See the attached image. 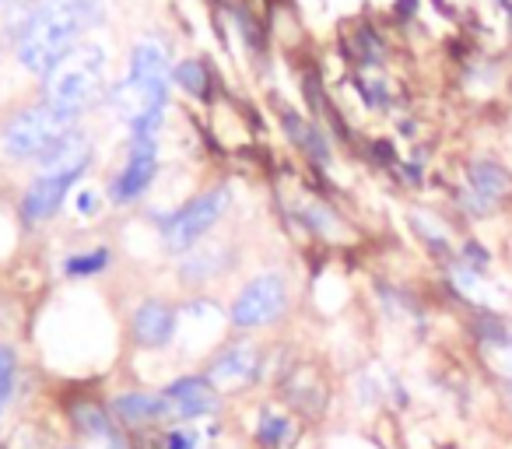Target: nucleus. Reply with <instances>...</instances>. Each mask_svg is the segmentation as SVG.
Listing matches in <instances>:
<instances>
[{
  "label": "nucleus",
  "instance_id": "18",
  "mask_svg": "<svg viewBox=\"0 0 512 449\" xmlns=\"http://www.w3.org/2000/svg\"><path fill=\"white\" fill-rule=\"evenodd\" d=\"M172 81H176L179 88H186L190 95H197V99H207V88H211V74H207V67L200 64V60H183V64L172 71Z\"/></svg>",
  "mask_w": 512,
  "mask_h": 449
},
{
  "label": "nucleus",
  "instance_id": "9",
  "mask_svg": "<svg viewBox=\"0 0 512 449\" xmlns=\"http://www.w3.org/2000/svg\"><path fill=\"white\" fill-rule=\"evenodd\" d=\"M71 421L81 435V446L85 449H130L127 435L116 428L113 414L106 407H99L95 400H81L71 407Z\"/></svg>",
  "mask_w": 512,
  "mask_h": 449
},
{
  "label": "nucleus",
  "instance_id": "26",
  "mask_svg": "<svg viewBox=\"0 0 512 449\" xmlns=\"http://www.w3.org/2000/svg\"><path fill=\"white\" fill-rule=\"evenodd\" d=\"M397 11L400 15H414V11H418V0H400Z\"/></svg>",
  "mask_w": 512,
  "mask_h": 449
},
{
  "label": "nucleus",
  "instance_id": "19",
  "mask_svg": "<svg viewBox=\"0 0 512 449\" xmlns=\"http://www.w3.org/2000/svg\"><path fill=\"white\" fill-rule=\"evenodd\" d=\"M214 435V425H179V428H169L162 439L165 449H204V442Z\"/></svg>",
  "mask_w": 512,
  "mask_h": 449
},
{
  "label": "nucleus",
  "instance_id": "1",
  "mask_svg": "<svg viewBox=\"0 0 512 449\" xmlns=\"http://www.w3.org/2000/svg\"><path fill=\"white\" fill-rule=\"evenodd\" d=\"M102 0H43L18 32V60L25 71L46 74L74 50L85 29L102 25Z\"/></svg>",
  "mask_w": 512,
  "mask_h": 449
},
{
  "label": "nucleus",
  "instance_id": "21",
  "mask_svg": "<svg viewBox=\"0 0 512 449\" xmlns=\"http://www.w3.org/2000/svg\"><path fill=\"white\" fill-rule=\"evenodd\" d=\"M218 260H221V250H211V246H197V253H193L190 260L183 264L186 278H214V271H218Z\"/></svg>",
  "mask_w": 512,
  "mask_h": 449
},
{
  "label": "nucleus",
  "instance_id": "5",
  "mask_svg": "<svg viewBox=\"0 0 512 449\" xmlns=\"http://www.w3.org/2000/svg\"><path fill=\"white\" fill-rule=\"evenodd\" d=\"M288 306V288L281 274H260L253 278L232 302V323L242 330L267 327L274 323Z\"/></svg>",
  "mask_w": 512,
  "mask_h": 449
},
{
  "label": "nucleus",
  "instance_id": "10",
  "mask_svg": "<svg viewBox=\"0 0 512 449\" xmlns=\"http://www.w3.org/2000/svg\"><path fill=\"white\" fill-rule=\"evenodd\" d=\"M260 348L249 341L242 344H232V348H225L218 358H214L211 372H207V379H211L214 390H239V386L253 383L256 372H260Z\"/></svg>",
  "mask_w": 512,
  "mask_h": 449
},
{
  "label": "nucleus",
  "instance_id": "28",
  "mask_svg": "<svg viewBox=\"0 0 512 449\" xmlns=\"http://www.w3.org/2000/svg\"><path fill=\"white\" fill-rule=\"evenodd\" d=\"M495 4H498V8H505V0H495Z\"/></svg>",
  "mask_w": 512,
  "mask_h": 449
},
{
  "label": "nucleus",
  "instance_id": "6",
  "mask_svg": "<svg viewBox=\"0 0 512 449\" xmlns=\"http://www.w3.org/2000/svg\"><path fill=\"white\" fill-rule=\"evenodd\" d=\"M463 179H467L463 190H467L488 214L512 204V169L505 162H498V158H488V155L470 158V162L463 165Z\"/></svg>",
  "mask_w": 512,
  "mask_h": 449
},
{
  "label": "nucleus",
  "instance_id": "29",
  "mask_svg": "<svg viewBox=\"0 0 512 449\" xmlns=\"http://www.w3.org/2000/svg\"><path fill=\"white\" fill-rule=\"evenodd\" d=\"M0 4H4V0H0Z\"/></svg>",
  "mask_w": 512,
  "mask_h": 449
},
{
  "label": "nucleus",
  "instance_id": "22",
  "mask_svg": "<svg viewBox=\"0 0 512 449\" xmlns=\"http://www.w3.org/2000/svg\"><path fill=\"white\" fill-rule=\"evenodd\" d=\"M456 260H463L467 267H474V271L488 274L491 260H495V253L488 250V246L481 243V239H463L460 246H456Z\"/></svg>",
  "mask_w": 512,
  "mask_h": 449
},
{
  "label": "nucleus",
  "instance_id": "2",
  "mask_svg": "<svg viewBox=\"0 0 512 449\" xmlns=\"http://www.w3.org/2000/svg\"><path fill=\"white\" fill-rule=\"evenodd\" d=\"M102 85H106V53L95 43H81L53 67L43 78L46 102L64 113L78 116L85 106L99 99Z\"/></svg>",
  "mask_w": 512,
  "mask_h": 449
},
{
  "label": "nucleus",
  "instance_id": "24",
  "mask_svg": "<svg viewBox=\"0 0 512 449\" xmlns=\"http://www.w3.org/2000/svg\"><path fill=\"white\" fill-rule=\"evenodd\" d=\"M4 4H8L11 29H15V32H22V25L29 22V15L39 8V4H43V0H4Z\"/></svg>",
  "mask_w": 512,
  "mask_h": 449
},
{
  "label": "nucleus",
  "instance_id": "20",
  "mask_svg": "<svg viewBox=\"0 0 512 449\" xmlns=\"http://www.w3.org/2000/svg\"><path fill=\"white\" fill-rule=\"evenodd\" d=\"M109 264H113V253H109V250L78 253V257H71L64 264V274H67V278H95V274H102Z\"/></svg>",
  "mask_w": 512,
  "mask_h": 449
},
{
  "label": "nucleus",
  "instance_id": "13",
  "mask_svg": "<svg viewBox=\"0 0 512 449\" xmlns=\"http://www.w3.org/2000/svg\"><path fill=\"white\" fill-rule=\"evenodd\" d=\"M74 186V179H60V176H39L36 183L25 190L22 197V214L25 221H46L53 218V214L60 211V204H64L67 190Z\"/></svg>",
  "mask_w": 512,
  "mask_h": 449
},
{
  "label": "nucleus",
  "instance_id": "27",
  "mask_svg": "<svg viewBox=\"0 0 512 449\" xmlns=\"http://www.w3.org/2000/svg\"><path fill=\"white\" fill-rule=\"evenodd\" d=\"M4 407H8V400H0V414H4Z\"/></svg>",
  "mask_w": 512,
  "mask_h": 449
},
{
  "label": "nucleus",
  "instance_id": "11",
  "mask_svg": "<svg viewBox=\"0 0 512 449\" xmlns=\"http://www.w3.org/2000/svg\"><path fill=\"white\" fill-rule=\"evenodd\" d=\"M88 162H92V137L81 134V130H71L57 148L39 158V176H60L78 183V176L88 169Z\"/></svg>",
  "mask_w": 512,
  "mask_h": 449
},
{
  "label": "nucleus",
  "instance_id": "15",
  "mask_svg": "<svg viewBox=\"0 0 512 449\" xmlns=\"http://www.w3.org/2000/svg\"><path fill=\"white\" fill-rule=\"evenodd\" d=\"M113 411L127 425H148V421L165 418V397L162 393H123L113 400Z\"/></svg>",
  "mask_w": 512,
  "mask_h": 449
},
{
  "label": "nucleus",
  "instance_id": "7",
  "mask_svg": "<svg viewBox=\"0 0 512 449\" xmlns=\"http://www.w3.org/2000/svg\"><path fill=\"white\" fill-rule=\"evenodd\" d=\"M155 172H158V144L130 141L127 162H123V169L113 176L109 193H113L116 204H130V200H137L144 190H148Z\"/></svg>",
  "mask_w": 512,
  "mask_h": 449
},
{
  "label": "nucleus",
  "instance_id": "8",
  "mask_svg": "<svg viewBox=\"0 0 512 449\" xmlns=\"http://www.w3.org/2000/svg\"><path fill=\"white\" fill-rule=\"evenodd\" d=\"M165 414L183 421H200L218 411V390L207 376H183L165 386Z\"/></svg>",
  "mask_w": 512,
  "mask_h": 449
},
{
  "label": "nucleus",
  "instance_id": "4",
  "mask_svg": "<svg viewBox=\"0 0 512 449\" xmlns=\"http://www.w3.org/2000/svg\"><path fill=\"white\" fill-rule=\"evenodd\" d=\"M228 211V190L225 186H214V190L193 197L190 204H183L176 214H169L162 229V239L172 253H190L207 232L225 218Z\"/></svg>",
  "mask_w": 512,
  "mask_h": 449
},
{
  "label": "nucleus",
  "instance_id": "12",
  "mask_svg": "<svg viewBox=\"0 0 512 449\" xmlns=\"http://www.w3.org/2000/svg\"><path fill=\"white\" fill-rule=\"evenodd\" d=\"M130 330H134V341L141 344V348H162V344H169L172 334H176V309L158 299L144 302L134 313V320H130Z\"/></svg>",
  "mask_w": 512,
  "mask_h": 449
},
{
  "label": "nucleus",
  "instance_id": "23",
  "mask_svg": "<svg viewBox=\"0 0 512 449\" xmlns=\"http://www.w3.org/2000/svg\"><path fill=\"white\" fill-rule=\"evenodd\" d=\"M15 372H18V358L8 344H0V400H11L15 393Z\"/></svg>",
  "mask_w": 512,
  "mask_h": 449
},
{
  "label": "nucleus",
  "instance_id": "14",
  "mask_svg": "<svg viewBox=\"0 0 512 449\" xmlns=\"http://www.w3.org/2000/svg\"><path fill=\"white\" fill-rule=\"evenodd\" d=\"M130 81L151 88H169V57H165L162 43L155 39H141L130 53Z\"/></svg>",
  "mask_w": 512,
  "mask_h": 449
},
{
  "label": "nucleus",
  "instance_id": "16",
  "mask_svg": "<svg viewBox=\"0 0 512 449\" xmlns=\"http://www.w3.org/2000/svg\"><path fill=\"white\" fill-rule=\"evenodd\" d=\"M281 120H285V130H288V137H292L295 144L302 148V155H309L313 162H320V165H327L330 162V148H327V137L320 134V130L313 127L309 120H302V116H295V113H281Z\"/></svg>",
  "mask_w": 512,
  "mask_h": 449
},
{
  "label": "nucleus",
  "instance_id": "3",
  "mask_svg": "<svg viewBox=\"0 0 512 449\" xmlns=\"http://www.w3.org/2000/svg\"><path fill=\"white\" fill-rule=\"evenodd\" d=\"M74 120H78V116L50 106V102L22 109V113L4 127V151H8L11 158H43L46 151H53L71 134Z\"/></svg>",
  "mask_w": 512,
  "mask_h": 449
},
{
  "label": "nucleus",
  "instance_id": "25",
  "mask_svg": "<svg viewBox=\"0 0 512 449\" xmlns=\"http://www.w3.org/2000/svg\"><path fill=\"white\" fill-rule=\"evenodd\" d=\"M74 207H78V214H95L99 200H95L92 190H78V197H74Z\"/></svg>",
  "mask_w": 512,
  "mask_h": 449
},
{
  "label": "nucleus",
  "instance_id": "17",
  "mask_svg": "<svg viewBox=\"0 0 512 449\" xmlns=\"http://www.w3.org/2000/svg\"><path fill=\"white\" fill-rule=\"evenodd\" d=\"M295 439V425L288 414L281 411H264L260 414V425H256V442L264 449H285Z\"/></svg>",
  "mask_w": 512,
  "mask_h": 449
}]
</instances>
